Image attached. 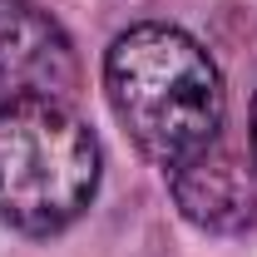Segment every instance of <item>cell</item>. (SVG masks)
<instances>
[{"label": "cell", "instance_id": "obj_1", "mask_svg": "<svg viewBox=\"0 0 257 257\" xmlns=\"http://www.w3.org/2000/svg\"><path fill=\"white\" fill-rule=\"evenodd\" d=\"M104 94L144 159L168 173L223 134V74L178 25H128L104 55Z\"/></svg>", "mask_w": 257, "mask_h": 257}, {"label": "cell", "instance_id": "obj_2", "mask_svg": "<svg viewBox=\"0 0 257 257\" xmlns=\"http://www.w3.org/2000/svg\"><path fill=\"white\" fill-rule=\"evenodd\" d=\"M99 188V139L60 99H0V223L64 232Z\"/></svg>", "mask_w": 257, "mask_h": 257}, {"label": "cell", "instance_id": "obj_5", "mask_svg": "<svg viewBox=\"0 0 257 257\" xmlns=\"http://www.w3.org/2000/svg\"><path fill=\"white\" fill-rule=\"evenodd\" d=\"M247 134H252V168H257V99H252V128Z\"/></svg>", "mask_w": 257, "mask_h": 257}, {"label": "cell", "instance_id": "obj_4", "mask_svg": "<svg viewBox=\"0 0 257 257\" xmlns=\"http://www.w3.org/2000/svg\"><path fill=\"white\" fill-rule=\"evenodd\" d=\"M168 193L178 213L203 232H242L257 223V173L227 154L223 139L168 168Z\"/></svg>", "mask_w": 257, "mask_h": 257}, {"label": "cell", "instance_id": "obj_3", "mask_svg": "<svg viewBox=\"0 0 257 257\" xmlns=\"http://www.w3.org/2000/svg\"><path fill=\"white\" fill-rule=\"evenodd\" d=\"M0 89L5 99H60L79 89V55L64 25L35 0H0Z\"/></svg>", "mask_w": 257, "mask_h": 257}]
</instances>
